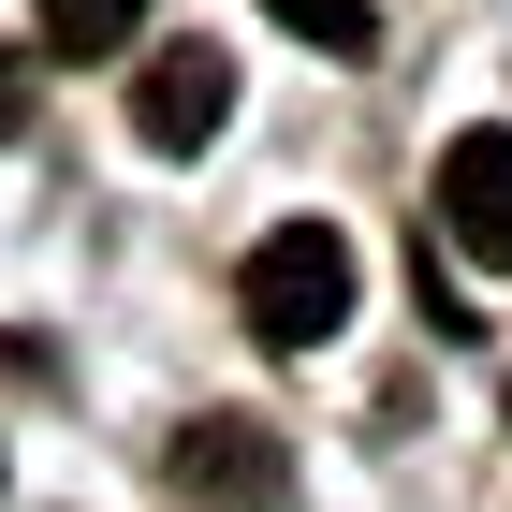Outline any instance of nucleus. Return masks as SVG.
Here are the masks:
<instances>
[{
  "mask_svg": "<svg viewBox=\"0 0 512 512\" xmlns=\"http://www.w3.org/2000/svg\"><path fill=\"white\" fill-rule=\"evenodd\" d=\"M352 293H366V264H352L337 220H278V235L235 264V308H249L264 352H322V337L352 322Z\"/></svg>",
  "mask_w": 512,
  "mask_h": 512,
  "instance_id": "1",
  "label": "nucleus"
},
{
  "mask_svg": "<svg viewBox=\"0 0 512 512\" xmlns=\"http://www.w3.org/2000/svg\"><path fill=\"white\" fill-rule=\"evenodd\" d=\"M132 132H147L161 161H191V147H220V132H235V59H220V44H161L147 59V88H132Z\"/></svg>",
  "mask_w": 512,
  "mask_h": 512,
  "instance_id": "2",
  "label": "nucleus"
},
{
  "mask_svg": "<svg viewBox=\"0 0 512 512\" xmlns=\"http://www.w3.org/2000/svg\"><path fill=\"white\" fill-rule=\"evenodd\" d=\"M439 235L469 249V264L512 278V118H483V132L439 147Z\"/></svg>",
  "mask_w": 512,
  "mask_h": 512,
  "instance_id": "3",
  "label": "nucleus"
},
{
  "mask_svg": "<svg viewBox=\"0 0 512 512\" xmlns=\"http://www.w3.org/2000/svg\"><path fill=\"white\" fill-rule=\"evenodd\" d=\"M176 498H205V512H264L278 498V425H249V410H205V425H176Z\"/></svg>",
  "mask_w": 512,
  "mask_h": 512,
  "instance_id": "4",
  "label": "nucleus"
},
{
  "mask_svg": "<svg viewBox=\"0 0 512 512\" xmlns=\"http://www.w3.org/2000/svg\"><path fill=\"white\" fill-rule=\"evenodd\" d=\"M44 15V44H59V59H118L132 30H147V0H30Z\"/></svg>",
  "mask_w": 512,
  "mask_h": 512,
  "instance_id": "5",
  "label": "nucleus"
},
{
  "mask_svg": "<svg viewBox=\"0 0 512 512\" xmlns=\"http://www.w3.org/2000/svg\"><path fill=\"white\" fill-rule=\"evenodd\" d=\"M278 30L322 44V59H366V44H381V15H366V0H278Z\"/></svg>",
  "mask_w": 512,
  "mask_h": 512,
  "instance_id": "6",
  "label": "nucleus"
},
{
  "mask_svg": "<svg viewBox=\"0 0 512 512\" xmlns=\"http://www.w3.org/2000/svg\"><path fill=\"white\" fill-rule=\"evenodd\" d=\"M15 132H30V59L0 44V147H15Z\"/></svg>",
  "mask_w": 512,
  "mask_h": 512,
  "instance_id": "7",
  "label": "nucleus"
}]
</instances>
